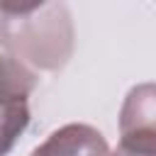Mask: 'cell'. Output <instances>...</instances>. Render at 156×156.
Here are the masks:
<instances>
[{
  "label": "cell",
  "instance_id": "6da1fadb",
  "mask_svg": "<svg viewBox=\"0 0 156 156\" xmlns=\"http://www.w3.org/2000/svg\"><path fill=\"white\" fill-rule=\"evenodd\" d=\"M29 156H110L102 134L88 124H68L56 129Z\"/></svg>",
  "mask_w": 156,
  "mask_h": 156
},
{
  "label": "cell",
  "instance_id": "7a4b0ae2",
  "mask_svg": "<svg viewBox=\"0 0 156 156\" xmlns=\"http://www.w3.org/2000/svg\"><path fill=\"white\" fill-rule=\"evenodd\" d=\"M112 156H156V144L149 141H134V139H122L117 151Z\"/></svg>",
  "mask_w": 156,
  "mask_h": 156
}]
</instances>
